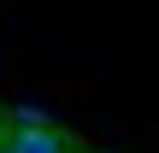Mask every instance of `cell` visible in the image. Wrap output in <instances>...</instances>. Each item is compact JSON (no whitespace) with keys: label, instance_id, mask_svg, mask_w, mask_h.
I'll list each match as a JSON object with an SVG mask.
<instances>
[{"label":"cell","instance_id":"obj_3","mask_svg":"<svg viewBox=\"0 0 159 153\" xmlns=\"http://www.w3.org/2000/svg\"><path fill=\"white\" fill-rule=\"evenodd\" d=\"M0 136H6V112H0Z\"/></svg>","mask_w":159,"mask_h":153},{"label":"cell","instance_id":"obj_2","mask_svg":"<svg viewBox=\"0 0 159 153\" xmlns=\"http://www.w3.org/2000/svg\"><path fill=\"white\" fill-rule=\"evenodd\" d=\"M12 130H53V118H47V106L24 100V106H12Z\"/></svg>","mask_w":159,"mask_h":153},{"label":"cell","instance_id":"obj_1","mask_svg":"<svg viewBox=\"0 0 159 153\" xmlns=\"http://www.w3.org/2000/svg\"><path fill=\"white\" fill-rule=\"evenodd\" d=\"M6 153H65V136H53V130H12Z\"/></svg>","mask_w":159,"mask_h":153}]
</instances>
